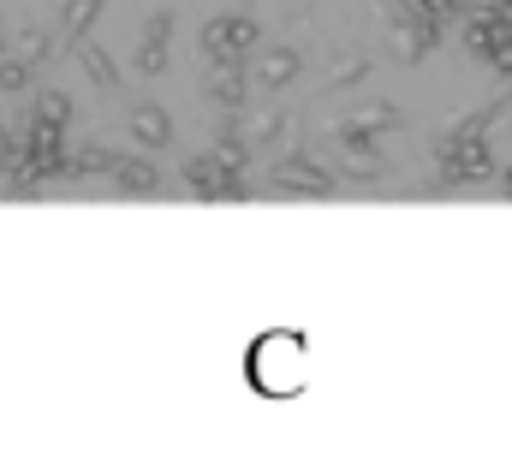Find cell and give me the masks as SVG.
Here are the masks:
<instances>
[{
  "label": "cell",
  "mask_w": 512,
  "mask_h": 470,
  "mask_svg": "<svg viewBox=\"0 0 512 470\" xmlns=\"http://www.w3.org/2000/svg\"><path fill=\"white\" fill-rule=\"evenodd\" d=\"M18 161H24V137L18 131H0V179H12Z\"/></svg>",
  "instance_id": "18"
},
{
  "label": "cell",
  "mask_w": 512,
  "mask_h": 470,
  "mask_svg": "<svg viewBox=\"0 0 512 470\" xmlns=\"http://www.w3.org/2000/svg\"><path fill=\"white\" fill-rule=\"evenodd\" d=\"M126 197H155L161 191V173L149 167V161H137V155H114V173H108Z\"/></svg>",
  "instance_id": "6"
},
{
  "label": "cell",
  "mask_w": 512,
  "mask_h": 470,
  "mask_svg": "<svg viewBox=\"0 0 512 470\" xmlns=\"http://www.w3.org/2000/svg\"><path fill=\"white\" fill-rule=\"evenodd\" d=\"M18 60H30V66L48 60V36H42V30H24V36H18Z\"/></svg>",
  "instance_id": "19"
},
{
  "label": "cell",
  "mask_w": 512,
  "mask_h": 470,
  "mask_svg": "<svg viewBox=\"0 0 512 470\" xmlns=\"http://www.w3.org/2000/svg\"><path fill=\"white\" fill-rule=\"evenodd\" d=\"M507 197H512V167H507Z\"/></svg>",
  "instance_id": "22"
},
{
  "label": "cell",
  "mask_w": 512,
  "mask_h": 470,
  "mask_svg": "<svg viewBox=\"0 0 512 470\" xmlns=\"http://www.w3.org/2000/svg\"><path fill=\"white\" fill-rule=\"evenodd\" d=\"M221 30H227V54H251L256 42H262V30H256V18H221Z\"/></svg>",
  "instance_id": "14"
},
{
  "label": "cell",
  "mask_w": 512,
  "mask_h": 470,
  "mask_svg": "<svg viewBox=\"0 0 512 470\" xmlns=\"http://www.w3.org/2000/svg\"><path fill=\"white\" fill-rule=\"evenodd\" d=\"M102 6H108V0H66V18H60L66 42H84V30L102 18Z\"/></svg>",
  "instance_id": "10"
},
{
  "label": "cell",
  "mask_w": 512,
  "mask_h": 470,
  "mask_svg": "<svg viewBox=\"0 0 512 470\" xmlns=\"http://www.w3.org/2000/svg\"><path fill=\"white\" fill-rule=\"evenodd\" d=\"M364 72H370V60H364V54H346V60L328 72V84H334V90H352V84H364Z\"/></svg>",
  "instance_id": "15"
},
{
  "label": "cell",
  "mask_w": 512,
  "mask_h": 470,
  "mask_svg": "<svg viewBox=\"0 0 512 470\" xmlns=\"http://www.w3.org/2000/svg\"><path fill=\"white\" fill-rule=\"evenodd\" d=\"M30 90V60H0V96Z\"/></svg>",
  "instance_id": "17"
},
{
  "label": "cell",
  "mask_w": 512,
  "mask_h": 470,
  "mask_svg": "<svg viewBox=\"0 0 512 470\" xmlns=\"http://www.w3.org/2000/svg\"><path fill=\"white\" fill-rule=\"evenodd\" d=\"M274 131H286V119H280V114H262V119H256V143H262V137H274Z\"/></svg>",
  "instance_id": "21"
},
{
  "label": "cell",
  "mask_w": 512,
  "mask_h": 470,
  "mask_svg": "<svg viewBox=\"0 0 512 470\" xmlns=\"http://www.w3.org/2000/svg\"><path fill=\"white\" fill-rule=\"evenodd\" d=\"M221 173H227V167H221L215 155H191V161H185V185H191L203 203H209V191H215V179H221Z\"/></svg>",
  "instance_id": "12"
},
{
  "label": "cell",
  "mask_w": 512,
  "mask_h": 470,
  "mask_svg": "<svg viewBox=\"0 0 512 470\" xmlns=\"http://www.w3.org/2000/svg\"><path fill=\"white\" fill-rule=\"evenodd\" d=\"M96 173H114V149H102V143H90V149H78V155H66V179H96Z\"/></svg>",
  "instance_id": "9"
},
{
  "label": "cell",
  "mask_w": 512,
  "mask_h": 470,
  "mask_svg": "<svg viewBox=\"0 0 512 470\" xmlns=\"http://www.w3.org/2000/svg\"><path fill=\"white\" fill-rule=\"evenodd\" d=\"M245 381L256 399H298L310 387V334L304 328H268L245 352Z\"/></svg>",
  "instance_id": "1"
},
{
  "label": "cell",
  "mask_w": 512,
  "mask_h": 470,
  "mask_svg": "<svg viewBox=\"0 0 512 470\" xmlns=\"http://www.w3.org/2000/svg\"><path fill=\"white\" fill-rule=\"evenodd\" d=\"M209 155H215L221 167H233V173H245V161H251V137H239V131L227 125V131L215 137V149H209Z\"/></svg>",
  "instance_id": "11"
},
{
  "label": "cell",
  "mask_w": 512,
  "mask_h": 470,
  "mask_svg": "<svg viewBox=\"0 0 512 470\" xmlns=\"http://www.w3.org/2000/svg\"><path fill=\"white\" fill-rule=\"evenodd\" d=\"M352 119H364L370 131H376V125H399V114H393L387 102H376V108H364V114H352Z\"/></svg>",
  "instance_id": "20"
},
{
  "label": "cell",
  "mask_w": 512,
  "mask_h": 470,
  "mask_svg": "<svg viewBox=\"0 0 512 470\" xmlns=\"http://www.w3.org/2000/svg\"><path fill=\"white\" fill-rule=\"evenodd\" d=\"M298 72H304V54L298 48H262L256 54V84L262 90H286Z\"/></svg>",
  "instance_id": "4"
},
{
  "label": "cell",
  "mask_w": 512,
  "mask_h": 470,
  "mask_svg": "<svg viewBox=\"0 0 512 470\" xmlns=\"http://www.w3.org/2000/svg\"><path fill=\"white\" fill-rule=\"evenodd\" d=\"M167 36H173V12H155L149 30H143V48H137V72H143V78L167 72Z\"/></svg>",
  "instance_id": "5"
},
{
  "label": "cell",
  "mask_w": 512,
  "mask_h": 470,
  "mask_svg": "<svg viewBox=\"0 0 512 470\" xmlns=\"http://www.w3.org/2000/svg\"><path fill=\"white\" fill-rule=\"evenodd\" d=\"M36 119H42V125H60V131H66V119H72V102H66L60 90H48V96L36 102Z\"/></svg>",
  "instance_id": "16"
},
{
  "label": "cell",
  "mask_w": 512,
  "mask_h": 470,
  "mask_svg": "<svg viewBox=\"0 0 512 470\" xmlns=\"http://www.w3.org/2000/svg\"><path fill=\"white\" fill-rule=\"evenodd\" d=\"M131 137H137L143 149H167V143H173V119H167V108H155V102L137 108V114H131Z\"/></svg>",
  "instance_id": "7"
},
{
  "label": "cell",
  "mask_w": 512,
  "mask_h": 470,
  "mask_svg": "<svg viewBox=\"0 0 512 470\" xmlns=\"http://www.w3.org/2000/svg\"><path fill=\"white\" fill-rule=\"evenodd\" d=\"M334 173L328 167H316L304 149H292V155H280L274 161V191H286V197H334Z\"/></svg>",
  "instance_id": "2"
},
{
  "label": "cell",
  "mask_w": 512,
  "mask_h": 470,
  "mask_svg": "<svg viewBox=\"0 0 512 470\" xmlns=\"http://www.w3.org/2000/svg\"><path fill=\"white\" fill-rule=\"evenodd\" d=\"M334 143L346 149L352 173H364V179L376 173V131H370L364 119H340V125H334Z\"/></svg>",
  "instance_id": "3"
},
{
  "label": "cell",
  "mask_w": 512,
  "mask_h": 470,
  "mask_svg": "<svg viewBox=\"0 0 512 470\" xmlns=\"http://www.w3.org/2000/svg\"><path fill=\"white\" fill-rule=\"evenodd\" d=\"M78 66L102 84V90H120V72H114V60L102 54V48H90V42H78Z\"/></svg>",
  "instance_id": "13"
},
{
  "label": "cell",
  "mask_w": 512,
  "mask_h": 470,
  "mask_svg": "<svg viewBox=\"0 0 512 470\" xmlns=\"http://www.w3.org/2000/svg\"><path fill=\"white\" fill-rule=\"evenodd\" d=\"M215 66H221V72H215L209 96H215L221 108H233V114H239V108H245V90H251V84H245V66H239V60H215Z\"/></svg>",
  "instance_id": "8"
}]
</instances>
